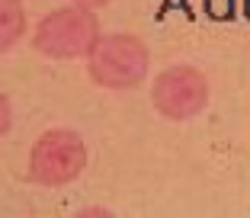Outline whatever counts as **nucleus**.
<instances>
[{"instance_id": "nucleus-5", "label": "nucleus", "mask_w": 250, "mask_h": 218, "mask_svg": "<svg viewBox=\"0 0 250 218\" xmlns=\"http://www.w3.org/2000/svg\"><path fill=\"white\" fill-rule=\"evenodd\" d=\"M26 29V13L20 0H0V48L10 51L22 39Z\"/></svg>"}, {"instance_id": "nucleus-2", "label": "nucleus", "mask_w": 250, "mask_h": 218, "mask_svg": "<svg viewBox=\"0 0 250 218\" xmlns=\"http://www.w3.org/2000/svg\"><path fill=\"white\" fill-rule=\"evenodd\" d=\"M100 42V22L90 13L87 7H64L48 13L36 29V45L39 55H48V58H83L93 51V45Z\"/></svg>"}, {"instance_id": "nucleus-6", "label": "nucleus", "mask_w": 250, "mask_h": 218, "mask_svg": "<svg viewBox=\"0 0 250 218\" xmlns=\"http://www.w3.org/2000/svg\"><path fill=\"white\" fill-rule=\"evenodd\" d=\"M77 7H87V10H96V7H106L109 0H74Z\"/></svg>"}, {"instance_id": "nucleus-3", "label": "nucleus", "mask_w": 250, "mask_h": 218, "mask_svg": "<svg viewBox=\"0 0 250 218\" xmlns=\"http://www.w3.org/2000/svg\"><path fill=\"white\" fill-rule=\"evenodd\" d=\"M87 167L83 138L71 129H48L39 135L29 154V176L42 186H64L74 183Z\"/></svg>"}, {"instance_id": "nucleus-4", "label": "nucleus", "mask_w": 250, "mask_h": 218, "mask_svg": "<svg viewBox=\"0 0 250 218\" xmlns=\"http://www.w3.org/2000/svg\"><path fill=\"white\" fill-rule=\"evenodd\" d=\"M151 103L170 122H186L196 119L208 103V80L202 77V71L189 65H177L167 67L164 74L154 77L151 87Z\"/></svg>"}, {"instance_id": "nucleus-1", "label": "nucleus", "mask_w": 250, "mask_h": 218, "mask_svg": "<svg viewBox=\"0 0 250 218\" xmlns=\"http://www.w3.org/2000/svg\"><path fill=\"white\" fill-rule=\"evenodd\" d=\"M151 51L132 32H112L100 36L93 51L87 55V71L90 77L106 90H132L147 77Z\"/></svg>"}]
</instances>
